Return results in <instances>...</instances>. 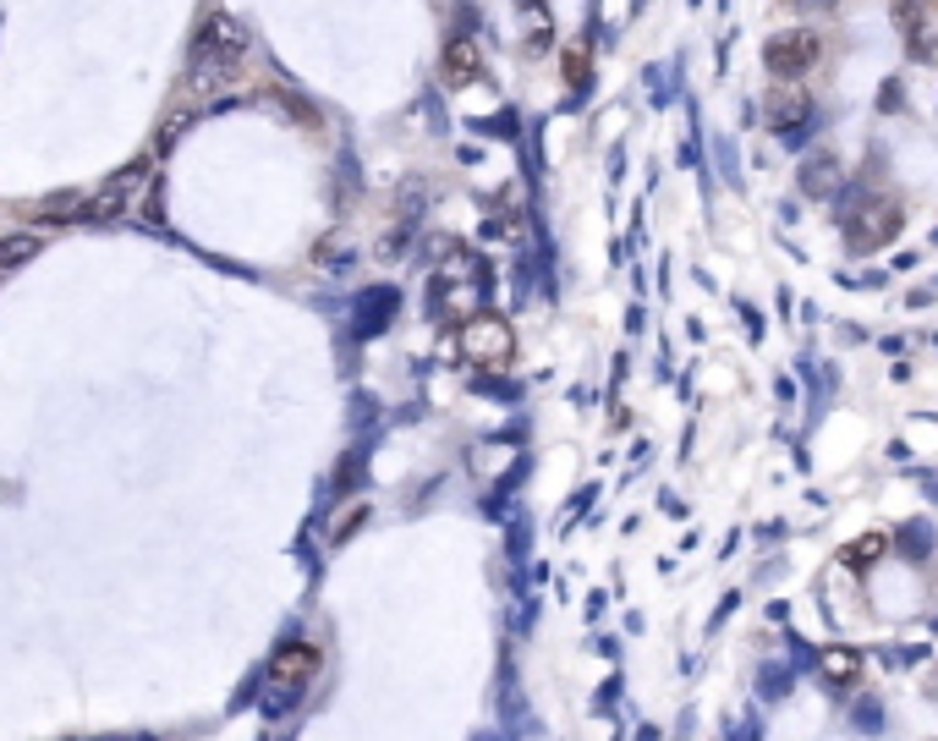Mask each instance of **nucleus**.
<instances>
[{
  "label": "nucleus",
  "instance_id": "nucleus-1",
  "mask_svg": "<svg viewBox=\"0 0 938 741\" xmlns=\"http://www.w3.org/2000/svg\"><path fill=\"white\" fill-rule=\"evenodd\" d=\"M242 34L231 23H209L198 50H193V72H187V94L209 100V94H225L231 78H236V61H242Z\"/></svg>",
  "mask_w": 938,
  "mask_h": 741
},
{
  "label": "nucleus",
  "instance_id": "nucleus-2",
  "mask_svg": "<svg viewBox=\"0 0 938 741\" xmlns=\"http://www.w3.org/2000/svg\"><path fill=\"white\" fill-rule=\"evenodd\" d=\"M461 351H466V362L500 374V368H511V357H517V335H511V324L500 313H478V319L461 324Z\"/></svg>",
  "mask_w": 938,
  "mask_h": 741
},
{
  "label": "nucleus",
  "instance_id": "nucleus-3",
  "mask_svg": "<svg viewBox=\"0 0 938 741\" xmlns=\"http://www.w3.org/2000/svg\"><path fill=\"white\" fill-rule=\"evenodd\" d=\"M149 182H154L149 160L127 165V171H121V176H111L100 193H89V220H127V215H138V204H143Z\"/></svg>",
  "mask_w": 938,
  "mask_h": 741
},
{
  "label": "nucleus",
  "instance_id": "nucleus-4",
  "mask_svg": "<svg viewBox=\"0 0 938 741\" xmlns=\"http://www.w3.org/2000/svg\"><path fill=\"white\" fill-rule=\"evenodd\" d=\"M900 225H905V209H900L894 198H867V204H856V215L845 220V242H850L856 253H872V247L894 242Z\"/></svg>",
  "mask_w": 938,
  "mask_h": 741
},
{
  "label": "nucleus",
  "instance_id": "nucleus-5",
  "mask_svg": "<svg viewBox=\"0 0 938 741\" xmlns=\"http://www.w3.org/2000/svg\"><path fill=\"white\" fill-rule=\"evenodd\" d=\"M818 56H823V39L812 28H785V34H774L763 45V67L774 78H807L818 67Z\"/></svg>",
  "mask_w": 938,
  "mask_h": 741
},
{
  "label": "nucleus",
  "instance_id": "nucleus-6",
  "mask_svg": "<svg viewBox=\"0 0 938 741\" xmlns=\"http://www.w3.org/2000/svg\"><path fill=\"white\" fill-rule=\"evenodd\" d=\"M319 664H324L319 642H286V648L269 659V686H275V692H302V686L319 675Z\"/></svg>",
  "mask_w": 938,
  "mask_h": 741
},
{
  "label": "nucleus",
  "instance_id": "nucleus-7",
  "mask_svg": "<svg viewBox=\"0 0 938 741\" xmlns=\"http://www.w3.org/2000/svg\"><path fill=\"white\" fill-rule=\"evenodd\" d=\"M889 7H894V23L905 28V50L916 61H938V23L927 18L933 0H889Z\"/></svg>",
  "mask_w": 938,
  "mask_h": 741
},
{
  "label": "nucleus",
  "instance_id": "nucleus-8",
  "mask_svg": "<svg viewBox=\"0 0 938 741\" xmlns=\"http://www.w3.org/2000/svg\"><path fill=\"white\" fill-rule=\"evenodd\" d=\"M763 111H768V127H774V132H796V127H807L812 100H807L801 83H779V89L763 100Z\"/></svg>",
  "mask_w": 938,
  "mask_h": 741
},
{
  "label": "nucleus",
  "instance_id": "nucleus-9",
  "mask_svg": "<svg viewBox=\"0 0 938 741\" xmlns=\"http://www.w3.org/2000/svg\"><path fill=\"white\" fill-rule=\"evenodd\" d=\"M444 83L450 89H466V83H478V72H484V56H478V39H450L444 45Z\"/></svg>",
  "mask_w": 938,
  "mask_h": 741
},
{
  "label": "nucleus",
  "instance_id": "nucleus-10",
  "mask_svg": "<svg viewBox=\"0 0 938 741\" xmlns=\"http://www.w3.org/2000/svg\"><path fill=\"white\" fill-rule=\"evenodd\" d=\"M517 18H522L528 50H549V45H555V18H549L544 0H517Z\"/></svg>",
  "mask_w": 938,
  "mask_h": 741
},
{
  "label": "nucleus",
  "instance_id": "nucleus-11",
  "mask_svg": "<svg viewBox=\"0 0 938 741\" xmlns=\"http://www.w3.org/2000/svg\"><path fill=\"white\" fill-rule=\"evenodd\" d=\"M39 247H45V231H12V236H0V275L18 269V264H28V258H39Z\"/></svg>",
  "mask_w": 938,
  "mask_h": 741
},
{
  "label": "nucleus",
  "instance_id": "nucleus-12",
  "mask_svg": "<svg viewBox=\"0 0 938 741\" xmlns=\"http://www.w3.org/2000/svg\"><path fill=\"white\" fill-rule=\"evenodd\" d=\"M823 675L834 681V686H850L856 675H861V659H856V648H823Z\"/></svg>",
  "mask_w": 938,
  "mask_h": 741
},
{
  "label": "nucleus",
  "instance_id": "nucleus-13",
  "mask_svg": "<svg viewBox=\"0 0 938 741\" xmlns=\"http://www.w3.org/2000/svg\"><path fill=\"white\" fill-rule=\"evenodd\" d=\"M878 555H883V539H878V533H867V539H856V544L845 549V566H856V571H867V566H872Z\"/></svg>",
  "mask_w": 938,
  "mask_h": 741
},
{
  "label": "nucleus",
  "instance_id": "nucleus-14",
  "mask_svg": "<svg viewBox=\"0 0 938 741\" xmlns=\"http://www.w3.org/2000/svg\"><path fill=\"white\" fill-rule=\"evenodd\" d=\"M566 83H571V89L588 83V50H571V56H566Z\"/></svg>",
  "mask_w": 938,
  "mask_h": 741
},
{
  "label": "nucleus",
  "instance_id": "nucleus-15",
  "mask_svg": "<svg viewBox=\"0 0 938 741\" xmlns=\"http://www.w3.org/2000/svg\"><path fill=\"white\" fill-rule=\"evenodd\" d=\"M790 7H796V12H834L839 0H790Z\"/></svg>",
  "mask_w": 938,
  "mask_h": 741
}]
</instances>
